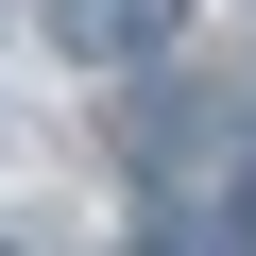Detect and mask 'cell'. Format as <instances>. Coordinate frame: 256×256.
<instances>
[{"mask_svg":"<svg viewBox=\"0 0 256 256\" xmlns=\"http://www.w3.org/2000/svg\"><path fill=\"white\" fill-rule=\"evenodd\" d=\"M171 18H188V0H52V52L120 68V52H171Z\"/></svg>","mask_w":256,"mask_h":256,"instance_id":"cell-1","label":"cell"}]
</instances>
